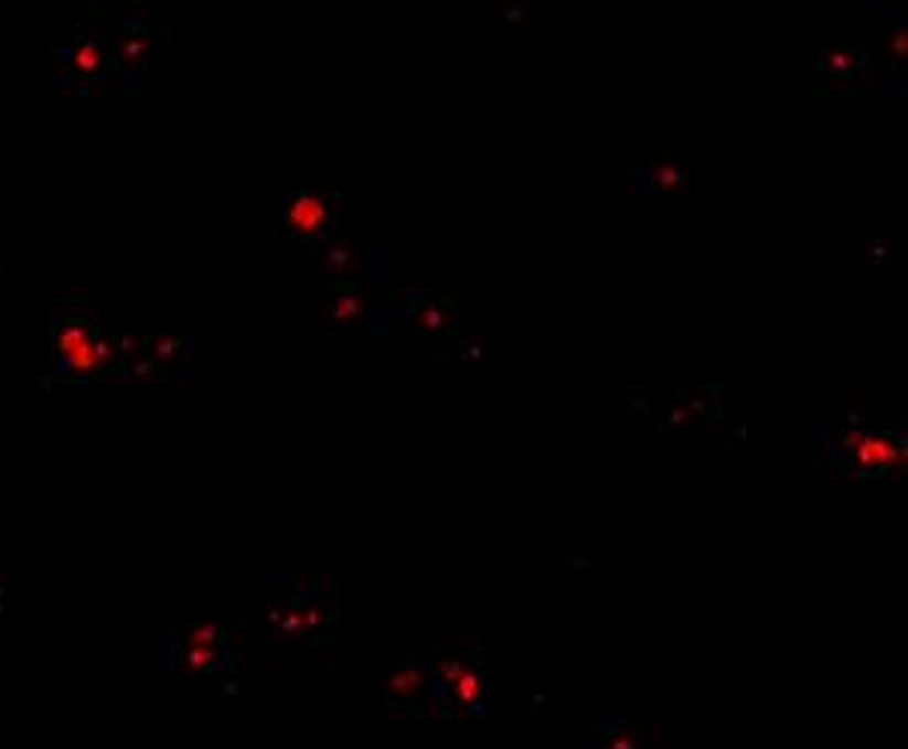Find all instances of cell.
I'll list each match as a JSON object with an SVG mask.
<instances>
[{
    "mask_svg": "<svg viewBox=\"0 0 908 749\" xmlns=\"http://www.w3.org/2000/svg\"><path fill=\"white\" fill-rule=\"evenodd\" d=\"M330 220V204L321 195H295L286 207L288 228L300 237H316Z\"/></svg>",
    "mask_w": 908,
    "mask_h": 749,
    "instance_id": "obj_5",
    "label": "cell"
},
{
    "mask_svg": "<svg viewBox=\"0 0 908 749\" xmlns=\"http://www.w3.org/2000/svg\"><path fill=\"white\" fill-rule=\"evenodd\" d=\"M150 363H153V370H162L165 375H169V370H174V366H180V363H186L192 354V345L190 339H150Z\"/></svg>",
    "mask_w": 908,
    "mask_h": 749,
    "instance_id": "obj_6",
    "label": "cell"
},
{
    "mask_svg": "<svg viewBox=\"0 0 908 749\" xmlns=\"http://www.w3.org/2000/svg\"><path fill=\"white\" fill-rule=\"evenodd\" d=\"M124 31L117 36L115 49H111V57H115V73L127 75V78H141L145 75V66H148V52H150V31H148V19L145 15H129L120 24Z\"/></svg>",
    "mask_w": 908,
    "mask_h": 749,
    "instance_id": "obj_4",
    "label": "cell"
},
{
    "mask_svg": "<svg viewBox=\"0 0 908 749\" xmlns=\"http://www.w3.org/2000/svg\"><path fill=\"white\" fill-rule=\"evenodd\" d=\"M111 57L108 36L99 28H85L78 31L66 45L57 49L54 61V82L70 85L75 94H90L99 78L106 75V64Z\"/></svg>",
    "mask_w": 908,
    "mask_h": 749,
    "instance_id": "obj_2",
    "label": "cell"
},
{
    "mask_svg": "<svg viewBox=\"0 0 908 749\" xmlns=\"http://www.w3.org/2000/svg\"><path fill=\"white\" fill-rule=\"evenodd\" d=\"M857 443V459L866 464H885L890 459H899V453L890 450V443L878 441V438H864V441H852Z\"/></svg>",
    "mask_w": 908,
    "mask_h": 749,
    "instance_id": "obj_7",
    "label": "cell"
},
{
    "mask_svg": "<svg viewBox=\"0 0 908 749\" xmlns=\"http://www.w3.org/2000/svg\"><path fill=\"white\" fill-rule=\"evenodd\" d=\"M165 663L183 672H204L220 663V630L216 627H171L162 633Z\"/></svg>",
    "mask_w": 908,
    "mask_h": 749,
    "instance_id": "obj_3",
    "label": "cell"
},
{
    "mask_svg": "<svg viewBox=\"0 0 908 749\" xmlns=\"http://www.w3.org/2000/svg\"><path fill=\"white\" fill-rule=\"evenodd\" d=\"M94 300L82 295L64 297L54 307V354H57V375L75 381L99 378L115 366V345L99 336Z\"/></svg>",
    "mask_w": 908,
    "mask_h": 749,
    "instance_id": "obj_1",
    "label": "cell"
},
{
    "mask_svg": "<svg viewBox=\"0 0 908 749\" xmlns=\"http://www.w3.org/2000/svg\"><path fill=\"white\" fill-rule=\"evenodd\" d=\"M0 606H3V585H0Z\"/></svg>",
    "mask_w": 908,
    "mask_h": 749,
    "instance_id": "obj_9",
    "label": "cell"
},
{
    "mask_svg": "<svg viewBox=\"0 0 908 749\" xmlns=\"http://www.w3.org/2000/svg\"><path fill=\"white\" fill-rule=\"evenodd\" d=\"M357 309H360L357 300H351V297H349V300H342V303H337V307H333V315H337L339 321H345V318L354 315Z\"/></svg>",
    "mask_w": 908,
    "mask_h": 749,
    "instance_id": "obj_8",
    "label": "cell"
}]
</instances>
